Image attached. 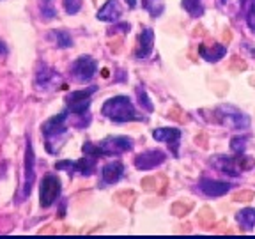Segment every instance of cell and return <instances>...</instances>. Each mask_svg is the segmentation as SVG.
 I'll list each match as a JSON object with an SVG mask.
<instances>
[{
	"mask_svg": "<svg viewBox=\"0 0 255 239\" xmlns=\"http://www.w3.org/2000/svg\"><path fill=\"white\" fill-rule=\"evenodd\" d=\"M68 119H69V112L66 110L53 116L52 119H48L41 126V133L44 136V145H46V151L50 154H57L64 138L68 136Z\"/></svg>",
	"mask_w": 255,
	"mask_h": 239,
	"instance_id": "6da1fadb",
	"label": "cell"
},
{
	"mask_svg": "<svg viewBox=\"0 0 255 239\" xmlns=\"http://www.w3.org/2000/svg\"><path fill=\"white\" fill-rule=\"evenodd\" d=\"M101 114L107 119L114 120V122H131V120H143L142 116H138L135 105L128 96H116L110 98L103 103L101 107Z\"/></svg>",
	"mask_w": 255,
	"mask_h": 239,
	"instance_id": "7a4b0ae2",
	"label": "cell"
},
{
	"mask_svg": "<svg viewBox=\"0 0 255 239\" xmlns=\"http://www.w3.org/2000/svg\"><path fill=\"white\" fill-rule=\"evenodd\" d=\"M133 149V140L128 136H108L103 142L92 143L85 142L82 151L84 154L96 156V158H103V156H119L124 152H129Z\"/></svg>",
	"mask_w": 255,
	"mask_h": 239,
	"instance_id": "3957f363",
	"label": "cell"
},
{
	"mask_svg": "<svg viewBox=\"0 0 255 239\" xmlns=\"http://www.w3.org/2000/svg\"><path fill=\"white\" fill-rule=\"evenodd\" d=\"M215 116L220 124L234 131H243L250 127V117L232 105H220L215 110Z\"/></svg>",
	"mask_w": 255,
	"mask_h": 239,
	"instance_id": "277c9868",
	"label": "cell"
},
{
	"mask_svg": "<svg viewBox=\"0 0 255 239\" xmlns=\"http://www.w3.org/2000/svg\"><path fill=\"white\" fill-rule=\"evenodd\" d=\"M213 167L218 168L222 174L231 175V177H236L243 170H248V168L254 167V159L250 156H245L243 152H239L236 156H215L213 158Z\"/></svg>",
	"mask_w": 255,
	"mask_h": 239,
	"instance_id": "5b68a950",
	"label": "cell"
},
{
	"mask_svg": "<svg viewBox=\"0 0 255 239\" xmlns=\"http://www.w3.org/2000/svg\"><path fill=\"white\" fill-rule=\"evenodd\" d=\"M96 91H98V87L92 85V87H89V89L69 92V94L66 96V110H68L73 117L87 116L89 107H91V98Z\"/></svg>",
	"mask_w": 255,
	"mask_h": 239,
	"instance_id": "8992f818",
	"label": "cell"
},
{
	"mask_svg": "<svg viewBox=\"0 0 255 239\" xmlns=\"http://www.w3.org/2000/svg\"><path fill=\"white\" fill-rule=\"evenodd\" d=\"M96 71H98V62L91 55H82L71 64L69 75L76 84H85L94 78Z\"/></svg>",
	"mask_w": 255,
	"mask_h": 239,
	"instance_id": "52a82bcc",
	"label": "cell"
},
{
	"mask_svg": "<svg viewBox=\"0 0 255 239\" xmlns=\"http://www.w3.org/2000/svg\"><path fill=\"white\" fill-rule=\"evenodd\" d=\"M60 191H62V186H60V179L55 174H48L43 177L39 186V204L41 207H50L55 204V200L60 197Z\"/></svg>",
	"mask_w": 255,
	"mask_h": 239,
	"instance_id": "ba28073f",
	"label": "cell"
},
{
	"mask_svg": "<svg viewBox=\"0 0 255 239\" xmlns=\"http://www.w3.org/2000/svg\"><path fill=\"white\" fill-rule=\"evenodd\" d=\"M36 87L39 91H53L64 87V82L55 69L48 68L46 64H41L36 71Z\"/></svg>",
	"mask_w": 255,
	"mask_h": 239,
	"instance_id": "9c48e42d",
	"label": "cell"
},
{
	"mask_svg": "<svg viewBox=\"0 0 255 239\" xmlns=\"http://www.w3.org/2000/svg\"><path fill=\"white\" fill-rule=\"evenodd\" d=\"M36 181V156H34V147L32 142H27L25 149V181H23V197H28Z\"/></svg>",
	"mask_w": 255,
	"mask_h": 239,
	"instance_id": "30bf717a",
	"label": "cell"
},
{
	"mask_svg": "<svg viewBox=\"0 0 255 239\" xmlns=\"http://www.w3.org/2000/svg\"><path fill=\"white\" fill-rule=\"evenodd\" d=\"M167 159V154L159 149H149V151L142 152L135 158V167L138 170H152V168L159 167Z\"/></svg>",
	"mask_w": 255,
	"mask_h": 239,
	"instance_id": "8fae6325",
	"label": "cell"
},
{
	"mask_svg": "<svg viewBox=\"0 0 255 239\" xmlns=\"http://www.w3.org/2000/svg\"><path fill=\"white\" fill-rule=\"evenodd\" d=\"M152 138H154L156 142H167L172 154L179 156L181 129H177V127H158V129L152 131Z\"/></svg>",
	"mask_w": 255,
	"mask_h": 239,
	"instance_id": "7c38bea8",
	"label": "cell"
},
{
	"mask_svg": "<svg viewBox=\"0 0 255 239\" xmlns=\"http://www.w3.org/2000/svg\"><path fill=\"white\" fill-rule=\"evenodd\" d=\"M123 16V7L117 0H107L103 7L98 11L96 18L100 21H108V23H116L119 21V18Z\"/></svg>",
	"mask_w": 255,
	"mask_h": 239,
	"instance_id": "4fadbf2b",
	"label": "cell"
},
{
	"mask_svg": "<svg viewBox=\"0 0 255 239\" xmlns=\"http://www.w3.org/2000/svg\"><path fill=\"white\" fill-rule=\"evenodd\" d=\"M124 165L123 161H110L101 168V183L103 184H116L123 179Z\"/></svg>",
	"mask_w": 255,
	"mask_h": 239,
	"instance_id": "5bb4252c",
	"label": "cell"
},
{
	"mask_svg": "<svg viewBox=\"0 0 255 239\" xmlns=\"http://www.w3.org/2000/svg\"><path fill=\"white\" fill-rule=\"evenodd\" d=\"M152 48H154V32L152 28H143L142 34L138 37V48H136V59L143 60L147 59L152 53Z\"/></svg>",
	"mask_w": 255,
	"mask_h": 239,
	"instance_id": "9a60e30c",
	"label": "cell"
},
{
	"mask_svg": "<svg viewBox=\"0 0 255 239\" xmlns=\"http://www.w3.org/2000/svg\"><path fill=\"white\" fill-rule=\"evenodd\" d=\"M200 190L202 193H206L207 197H223L225 193L231 191V184L229 183H222V181H215V179H200Z\"/></svg>",
	"mask_w": 255,
	"mask_h": 239,
	"instance_id": "2e32d148",
	"label": "cell"
},
{
	"mask_svg": "<svg viewBox=\"0 0 255 239\" xmlns=\"http://www.w3.org/2000/svg\"><path fill=\"white\" fill-rule=\"evenodd\" d=\"M96 167H98V158H96V156L85 154L84 158H80L78 161H73L71 174L69 175H73L75 172H78L80 175H92L96 172Z\"/></svg>",
	"mask_w": 255,
	"mask_h": 239,
	"instance_id": "e0dca14e",
	"label": "cell"
},
{
	"mask_svg": "<svg viewBox=\"0 0 255 239\" xmlns=\"http://www.w3.org/2000/svg\"><path fill=\"white\" fill-rule=\"evenodd\" d=\"M199 53L207 62H218V60L223 59V55L227 53V46H223V44H213V48H207L206 44H200Z\"/></svg>",
	"mask_w": 255,
	"mask_h": 239,
	"instance_id": "ac0fdd59",
	"label": "cell"
},
{
	"mask_svg": "<svg viewBox=\"0 0 255 239\" xmlns=\"http://www.w3.org/2000/svg\"><path fill=\"white\" fill-rule=\"evenodd\" d=\"M48 39L59 48H71L73 46V37L68 30H57V28L55 30H50Z\"/></svg>",
	"mask_w": 255,
	"mask_h": 239,
	"instance_id": "d6986e66",
	"label": "cell"
},
{
	"mask_svg": "<svg viewBox=\"0 0 255 239\" xmlns=\"http://www.w3.org/2000/svg\"><path fill=\"white\" fill-rule=\"evenodd\" d=\"M236 220H238V223L241 225L243 231H252L255 227V209H252V207L241 209L238 213V216H236Z\"/></svg>",
	"mask_w": 255,
	"mask_h": 239,
	"instance_id": "ffe728a7",
	"label": "cell"
},
{
	"mask_svg": "<svg viewBox=\"0 0 255 239\" xmlns=\"http://www.w3.org/2000/svg\"><path fill=\"white\" fill-rule=\"evenodd\" d=\"M142 7L145 9L152 18H158V16L163 14L165 2L163 0H142Z\"/></svg>",
	"mask_w": 255,
	"mask_h": 239,
	"instance_id": "44dd1931",
	"label": "cell"
},
{
	"mask_svg": "<svg viewBox=\"0 0 255 239\" xmlns=\"http://www.w3.org/2000/svg\"><path fill=\"white\" fill-rule=\"evenodd\" d=\"M183 7L193 18H200L204 14V11H206L200 0H183Z\"/></svg>",
	"mask_w": 255,
	"mask_h": 239,
	"instance_id": "7402d4cb",
	"label": "cell"
},
{
	"mask_svg": "<svg viewBox=\"0 0 255 239\" xmlns=\"http://www.w3.org/2000/svg\"><path fill=\"white\" fill-rule=\"evenodd\" d=\"M39 11L43 20H53L57 18V7L53 0H39Z\"/></svg>",
	"mask_w": 255,
	"mask_h": 239,
	"instance_id": "603a6c76",
	"label": "cell"
},
{
	"mask_svg": "<svg viewBox=\"0 0 255 239\" xmlns=\"http://www.w3.org/2000/svg\"><path fill=\"white\" fill-rule=\"evenodd\" d=\"M136 96H138V103L142 108H145L147 112H152L154 110V105L151 103V100L147 98V94H145V89L143 87H136Z\"/></svg>",
	"mask_w": 255,
	"mask_h": 239,
	"instance_id": "cb8c5ba5",
	"label": "cell"
},
{
	"mask_svg": "<svg viewBox=\"0 0 255 239\" xmlns=\"http://www.w3.org/2000/svg\"><path fill=\"white\" fill-rule=\"evenodd\" d=\"M245 147H247V136H234L231 140V151L236 154L245 152Z\"/></svg>",
	"mask_w": 255,
	"mask_h": 239,
	"instance_id": "d4e9b609",
	"label": "cell"
},
{
	"mask_svg": "<svg viewBox=\"0 0 255 239\" xmlns=\"http://www.w3.org/2000/svg\"><path fill=\"white\" fill-rule=\"evenodd\" d=\"M82 2H84V0H62L64 9H66V12L71 16L76 14V12L82 9Z\"/></svg>",
	"mask_w": 255,
	"mask_h": 239,
	"instance_id": "484cf974",
	"label": "cell"
},
{
	"mask_svg": "<svg viewBox=\"0 0 255 239\" xmlns=\"http://www.w3.org/2000/svg\"><path fill=\"white\" fill-rule=\"evenodd\" d=\"M247 21H248V27L255 32V0H252L250 9H248V14H247Z\"/></svg>",
	"mask_w": 255,
	"mask_h": 239,
	"instance_id": "4316f807",
	"label": "cell"
},
{
	"mask_svg": "<svg viewBox=\"0 0 255 239\" xmlns=\"http://www.w3.org/2000/svg\"><path fill=\"white\" fill-rule=\"evenodd\" d=\"M7 52H9V50H7V46H5V44L2 43V41H0V55H2V57H4V55H7Z\"/></svg>",
	"mask_w": 255,
	"mask_h": 239,
	"instance_id": "83f0119b",
	"label": "cell"
},
{
	"mask_svg": "<svg viewBox=\"0 0 255 239\" xmlns=\"http://www.w3.org/2000/svg\"><path fill=\"white\" fill-rule=\"evenodd\" d=\"M126 4L133 9V7H135V5H136V0H126Z\"/></svg>",
	"mask_w": 255,
	"mask_h": 239,
	"instance_id": "f1b7e54d",
	"label": "cell"
}]
</instances>
